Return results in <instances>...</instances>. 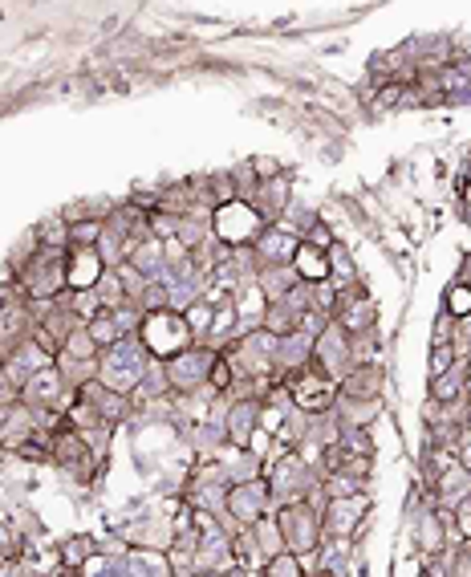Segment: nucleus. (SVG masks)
I'll list each match as a JSON object with an SVG mask.
<instances>
[{
	"label": "nucleus",
	"mask_w": 471,
	"mask_h": 577,
	"mask_svg": "<svg viewBox=\"0 0 471 577\" xmlns=\"http://www.w3.org/2000/svg\"><path fill=\"white\" fill-rule=\"evenodd\" d=\"M102 273H106V265H102L98 248H69V257H65L69 293H85V288H94L102 281Z\"/></svg>",
	"instance_id": "obj_3"
},
{
	"label": "nucleus",
	"mask_w": 471,
	"mask_h": 577,
	"mask_svg": "<svg viewBox=\"0 0 471 577\" xmlns=\"http://www.w3.org/2000/svg\"><path fill=\"white\" fill-rule=\"evenodd\" d=\"M456 366H459L456 346H431V379H439V374L456 370Z\"/></svg>",
	"instance_id": "obj_7"
},
{
	"label": "nucleus",
	"mask_w": 471,
	"mask_h": 577,
	"mask_svg": "<svg viewBox=\"0 0 471 577\" xmlns=\"http://www.w3.org/2000/svg\"><path fill=\"white\" fill-rule=\"evenodd\" d=\"M443 309H447L456 321H467V318H471V285H467V281L451 285L447 297H443Z\"/></svg>",
	"instance_id": "obj_5"
},
{
	"label": "nucleus",
	"mask_w": 471,
	"mask_h": 577,
	"mask_svg": "<svg viewBox=\"0 0 471 577\" xmlns=\"http://www.w3.org/2000/svg\"><path fill=\"white\" fill-rule=\"evenodd\" d=\"M94 553H98V545H94L90 537H69V541H61V549H57L61 565H65V570H74V573H82V565L90 562Z\"/></svg>",
	"instance_id": "obj_4"
},
{
	"label": "nucleus",
	"mask_w": 471,
	"mask_h": 577,
	"mask_svg": "<svg viewBox=\"0 0 471 577\" xmlns=\"http://www.w3.org/2000/svg\"><path fill=\"white\" fill-rule=\"evenodd\" d=\"M268 232V224L260 220V212L244 199L236 204H224V208H212V236L224 244V248H252L260 236Z\"/></svg>",
	"instance_id": "obj_2"
},
{
	"label": "nucleus",
	"mask_w": 471,
	"mask_h": 577,
	"mask_svg": "<svg viewBox=\"0 0 471 577\" xmlns=\"http://www.w3.org/2000/svg\"><path fill=\"white\" fill-rule=\"evenodd\" d=\"M138 342L146 346V354H151L155 362H171V358L183 354L187 346H195V338H191L183 309H159V313H146L143 318Z\"/></svg>",
	"instance_id": "obj_1"
},
{
	"label": "nucleus",
	"mask_w": 471,
	"mask_h": 577,
	"mask_svg": "<svg viewBox=\"0 0 471 577\" xmlns=\"http://www.w3.org/2000/svg\"><path fill=\"white\" fill-rule=\"evenodd\" d=\"M265 577H309V573L301 570V557L285 549V553H276L265 562Z\"/></svg>",
	"instance_id": "obj_6"
}]
</instances>
